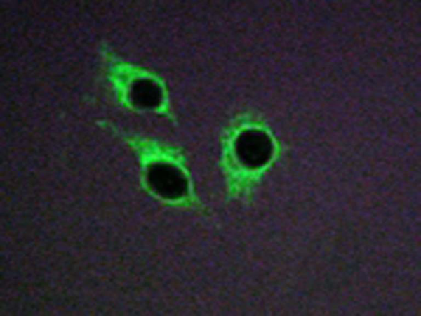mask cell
<instances>
[{"label":"cell","instance_id":"3","mask_svg":"<svg viewBox=\"0 0 421 316\" xmlns=\"http://www.w3.org/2000/svg\"><path fill=\"white\" fill-rule=\"evenodd\" d=\"M130 96L135 106L152 109L160 105L162 93L160 86L153 80L138 79L132 83Z\"/></svg>","mask_w":421,"mask_h":316},{"label":"cell","instance_id":"1","mask_svg":"<svg viewBox=\"0 0 421 316\" xmlns=\"http://www.w3.org/2000/svg\"><path fill=\"white\" fill-rule=\"evenodd\" d=\"M234 150L241 164L249 169H257L265 165L272 158L273 143L265 131L247 129L236 138Z\"/></svg>","mask_w":421,"mask_h":316},{"label":"cell","instance_id":"2","mask_svg":"<svg viewBox=\"0 0 421 316\" xmlns=\"http://www.w3.org/2000/svg\"><path fill=\"white\" fill-rule=\"evenodd\" d=\"M147 180L153 191L165 199H180L188 192V181L183 172L168 163L152 164L147 171Z\"/></svg>","mask_w":421,"mask_h":316}]
</instances>
